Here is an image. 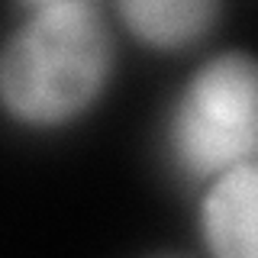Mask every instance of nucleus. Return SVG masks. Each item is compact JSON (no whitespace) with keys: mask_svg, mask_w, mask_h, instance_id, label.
Listing matches in <instances>:
<instances>
[{"mask_svg":"<svg viewBox=\"0 0 258 258\" xmlns=\"http://www.w3.org/2000/svg\"><path fill=\"white\" fill-rule=\"evenodd\" d=\"M119 29L152 52H187L204 45L223 20L216 0H119L113 4Z\"/></svg>","mask_w":258,"mask_h":258,"instance_id":"4","label":"nucleus"},{"mask_svg":"<svg viewBox=\"0 0 258 258\" xmlns=\"http://www.w3.org/2000/svg\"><path fill=\"white\" fill-rule=\"evenodd\" d=\"M149 258H190V255H177V252H158V255H149Z\"/></svg>","mask_w":258,"mask_h":258,"instance_id":"5","label":"nucleus"},{"mask_svg":"<svg viewBox=\"0 0 258 258\" xmlns=\"http://www.w3.org/2000/svg\"><path fill=\"white\" fill-rule=\"evenodd\" d=\"M197 236L204 258H258V158L200 187Z\"/></svg>","mask_w":258,"mask_h":258,"instance_id":"3","label":"nucleus"},{"mask_svg":"<svg viewBox=\"0 0 258 258\" xmlns=\"http://www.w3.org/2000/svg\"><path fill=\"white\" fill-rule=\"evenodd\" d=\"M113 10L94 0L23 7L0 52V103L29 133H61L100 107L116 75Z\"/></svg>","mask_w":258,"mask_h":258,"instance_id":"1","label":"nucleus"},{"mask_svg":"<svg viewBox=\"0 0 258 258\" xmlns=\"http://www.w3.org/2000/svg\"><path fill=\"white\" fill-rule=\"evenodd\" d=\"M161 152L177 177L207 187L258 158V55L223 48L200 58L161 116Z\"/></svg>","mask_w":258,"mask_h":258,"instance_id":"2","label":"nucleus"}]
</instances>
